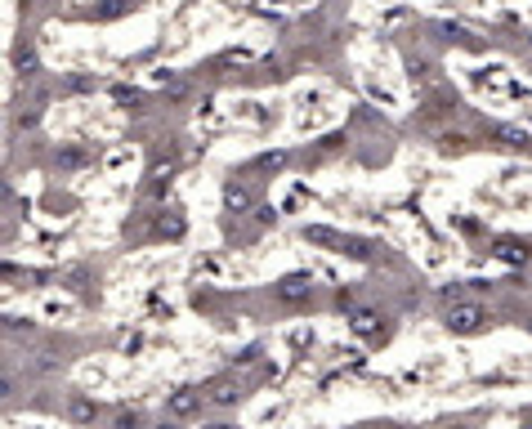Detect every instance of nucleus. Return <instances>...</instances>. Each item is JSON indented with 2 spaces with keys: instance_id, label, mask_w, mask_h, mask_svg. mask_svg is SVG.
Here are the masks:
<instances>
[{
  "instance_id": "39448f33",
  "label": "nucleus",
  "mask_w": 532,
  "mask_h": 429,
  "mask_svg": "<svg viewBox=\"0 0 532 429\" xmlns=\"http://www.w3.org/2000/svg\"><path fill=\"white\" fill-rule=\"evenodd\" d=\"M224 206H228V210H237V214H242V210H251V192L237 188V184H228V188H224Z\"/></svg>"
},
{
  "instance_id": "f03ea898",
  "label": "nucleus",
  "mask_w": 532,
  "mask_h": 429,
  "mask_svg": "<svg viewBox=\"0 0 532 429\" xmlns=\"http://www.w3.org/2000/svg\"><path fill=\"white\" fill-rule=\"evenodd\" d=\"M277 295H282V300H305V295H313V277H309V273H291V277H282Z\"/></svg>"
},
{
  "instance_id": "423d86ee",
  "label": "nucleus",
  "mask_w": 532,
  "mask_h": 429,
  "mask_svg": "<svg viewBox=\"0 0 532 429\" xmlns=\"http://www.w3.org/2000/svg\"><path fill=\"white\" fill-rule=\"evenodd\" d=\"M354 331H358V336H376V331H380V318H376L372 309H358V313H354Z\"/></svg>"
},
{
  "instance_id": "1a4fd4ad",
  "label": "nucleus",
  "mask_w": 532,
  "mask_h": 429,
  "mask_svg": "<svg viewBox=\"0 0 532 429\" xmlns=\"http://www.w3.org/2000/svg\"><path fill=\"white\" fill-rule=\"evenodd\" d=\"M157 429H184V425H179V420H165V425H157Z\"/></svg>"
},
{
  "instance_id": "f257e3e1",
  "label": "nucleus",
  "mask_w": 532,
  "mask_h": 429,
  "mask_svg": "<svg viewBox=\"0 0 532 429\" xmlns=\"http://www.w3.org/2000/svg\"><path fill=\"white\" fill-rule=\"evenodd\" d=\"M443 326L452 336H479V331H488V309L484 304H452Z\"/></svg>"
},
{
  "instance_id": "9d476101",
  "label": "nucleus",
  "mask_w": 532,
  "mask_h": 429,
  "mask_svg": "<svg viewBox=\"0 0 532 429\" xmlns=\"http://www.w3.org/2000/svg\"><path fill=\"white\" fill-rule=\"evenodd\" d=\"M206 429H232V425H206Z\"/></svg>"
},
{
  "instance_id": "6e6552de",
  "label": "nucleus",
  "mask_w": 532,
  "mask_h": 429,
  "mask_svg": "<svg viewBox=\"0 0 532 429\" xmlns=\"http://www.w3.org/2000/svg\"><path fill=\"white\" fill-rule=\"evenodd\" d=\"M116 429H139V416L130 411V416H121V420H116Z\"/></svg>"
},
{
  "instance_id": "0eeeda50",
  "label": "nucleus",
  "mask_w": 532,
  "mask_h": 429,
  "mask_svg": "<svg viewBox=\"0 0 532 429\" xmlns=\"http://www.w3.org/2000/svg\"><path fill=\"white\" fill-rule=\"evenodd\" d=\"M242 398V389L237 385H232V381H220V385H215L210 389V403H220V407H228V403H237Z\"/></svg>"
},
{
  "instance_id": "7ed1b4c3",
  "label": "nucleus",
  "mask_w": 532,
  "mask_h": 429,
  "mask_svg": "<svg viewBox=\"0 0 532 429\" xmlns=\"http://www.w3.org/2000/svg\"><path fill=\"white\" fill-rule=\"evenodd\" d=\"M165 407H170V416H193V411L202 407V393H193V389H179V393H175V398L165 403Z\"/></svg>"
},
{
  "instance_id": "20e7f679",
  "label": "nucleus",
  "mask_w": 532,
  "mask_h": 429,
  "mask_svg": "<svg viewBox=\"0 0 532 429\" xmlns=\"http://www.w3.org/2000/svg\"><path fill=\"white\" fill-rule=\"evenodd\" d=\"M41 313H45V318H76V309H72L68 300H58V295H45V300H41Z\"/></svg>"
},
{
  "instance_id": "9b49d317",
  "label": "nucleus",
  "mask_w": 532,
  "mask_h": 429,
  "mask_svg": "<svg viewBox=\"0 0 532 429\" xmlns=\"http://www.w3.org/2000/svg\"><path fill=\"white\" fill-rule=\"evenodd\" d=\"M447 429H465V425H447Z\"/></svg>"
}]
</instances>
